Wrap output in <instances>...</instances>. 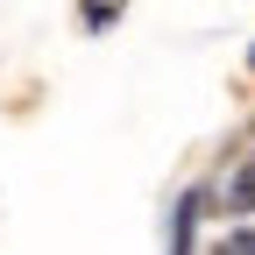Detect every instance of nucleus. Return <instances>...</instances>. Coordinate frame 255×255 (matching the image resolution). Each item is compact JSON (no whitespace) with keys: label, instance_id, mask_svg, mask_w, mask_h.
Instances as JSON below:
<instances>
[{"label":"nucleus","instance_id":"obj_2","mask_svg":"<svg viewBox=\"0 0 255 255\" xmlns=\"http://www.w3.org/2000/svg\"><path fill=\"white\" fill-rule=\"evenodd\" d=\"M227 199H234V213H255V163H241V170H234Z\"/></svg>","mask_w":255,"mask_h":255},{"label":"nucleus","instance_id":"obj_4","mask_svg":"<svg viewBox=\"0 0 255 255\" xmlns=\"http://www.w3.org/2000/svg\"><path fill=\"white\" fill-rule=\"evenodd\" d=\"M213 255H255V227H241V234H227Z\"/></svg>","mask_w":255,"mask_h":255},{"label":"nucleus","instance_id":"obj_5","mask_svg":"<svg viewBox=\"0 0 255 255\" xmlns=\"http://www.w3.org/2000/svg\"><path fill=\"white\" fill-rule=\"evenodd\" d=\"M248 64H255V50H248Z\"/></svg>","mask_w":255,"mask_h":255},{"label":"nucleus","instance_id":"obj_3","mask_svg":"<svg viewBox=\"0 0 255 255\" xmlns=\"http://www.w3.org/2000/svg\"><path fill=\"white\" fill-rule=\"evenodd\" d=\"M121 14V0H85V28H107Z\"/></svg>","mask_w":255,"mask_h":255},{"label":"nucleus","instance_id":"obj_1","mask_svg":"<svg viewBox=\"0 0 255 255\" xmlns=\"http://www.w3.org/2000/svg\"><path fill=\"white\" fill-rule=\"evenodd\" d=\"M191 220H199V191H184L170 213V255H191Z\"/></svg>","mask_w":255,"mask_h":255}]
</instances>
